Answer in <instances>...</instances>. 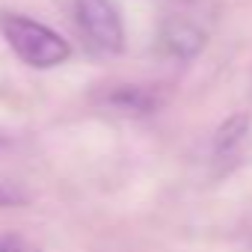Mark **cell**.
Masks as SVG:
<instances>
[{
	"label": "cell",
	"instance_id": "obj_1",
	"mask_svg": "<svg viewBox=\"0 0 252 252\" xmlns=\"http://www.w3.org/2000/svg\"><path fill=\"white\" fill-rule=\"evenodd\" d=\"M0 30H3V39L9 42L15 57L33 68H54L71 57V45L60 33H54L51 27L27 15L3 12L0 15Z\"/></svg>",
	"mask_w": 252,
	"mask_h": 252
},
{
	"label": "cell",
	"instance_id": "obj_6",
	"mask_svg": "<svg viewBox=\"0 0 252 252\" xmlns=\"http://www.w3.org/2000/svg\"><path fill=\"white\" fill-rule=\"evenodd\" d=\"M0 252H39V246L21 234H0Z\"/></svg>",
	"mask_w": 252,
	"mask_h": 252
},
{
	"label": "cell",
	"instance_id": "obj_7",
	"mask_svg": "<svg viewBox=\"0 0 252 252\" xmlns=\"http://www.w3.org/2000/svg\"><path fill=\"white\" fill-rule=\"evenodd\" d=\"M24 202V196L15 190V187H9V184H3L0 181V208H9V205H21Z\"/></svg>",
	"mask_w": 252,
	"mask_h": 252
},
{
	"label": "cell",
	"instance_id": "obj_5",
	"mask_svg": "<svg viewBox=\"0 0 252 252\" xmlns=\"http://www.w3.org/2000/svg\"><path fill=\"white\" fill-rule=\"evenodd\" d=\"M110 104L116 110H125V113H152L160 104V98L152 89H143V86H119L110 95Z\"/></svg>",
	"mask_w": 252,
	"mask_h": 252
},
{
	"label": "cell",
	"instance_id": "obj_2",
	"mask_svg": "<svg viewBox=\"0 0 252 252\" xmlns=\"http://www.w3.org/2000/svg\"><path fill=\"white\" fill-rule=\"evenodd\" d=\"M77 24L86 42L101 54H119L125 48V27L110 0H74Z\"/></svg>",
	"mask_w": 252,
	"mask_h": 252
},
{
	"label": "cell",
	"instance_id": "obj_4",
	"mask_svg": "<svg viewBox=\"0 0 252 252\" xmlns=\"http://www.w3.org/2000/svg\"><path fill=\"white\" fill-rule=\"evenodd\" d=\"M246 134H249V119L243 113L228 116L217 128V134H214V155L217 158H231L246 143Z\"/></svg>",
	"mask_w": 252,
	"mask_h": 252
},
{
	"label": "cell",
	"instance_id": "obj_3",
	"mask_svg": "<svg viewBox=\"0 0 252 252\" xmlns=\"http://www.w3.org/2000/svg\"><path fill=\"white\" fill-rule=\"evenodd\" d=\"M160 48L175 60H193L205 48V33L184 18H172L160 27Z\"/></svg>",
	"mask_w": 252,
	"mask_h": 252
}]
</instances>
